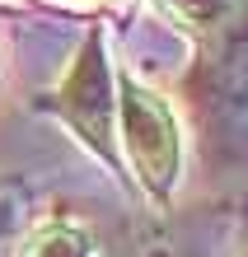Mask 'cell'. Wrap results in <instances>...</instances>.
I'll return each instance as SVG.
<instances>
[{"label":"cell","instance_id":"cell-1","mask_svg":"<svg viewBox=\"0 0 248 257\" xmlns=\"http://www.w3.org/2000/svg\"><path fill=\"white\" fill-rule=\"evenodd\" d=\"M117 108H122V136H127V150H131V164L141 173V183L154 196H164L178 178V126H174V117L136 80H122Z\"/></svg>","mask_w":248,"mask_h":257},{"label":"cell","instance_id":"cell-5","mask_svg":"<svg viewBox=\"0 0 248 257\" xmlns=\"http://www.w3.org/2000/svg\"><path fill=\"white\" fill-rule=\"evenodd\" d=\"M5 224H10V210H5V201H0V234H5Z\"/></svg>","mask_w":248,"mask_h":257},{"label":"cell","instance_id":"cell-4","mask_svg":"<svg viewBox=\"0 0 248 257\" xmlns=\"http://www.w3.org/2000/svg\"><path fill=\"white\" fill-rule=\"evenodd\" d=\"M159 5L188 28H215L225 19V0H159Z\"/></svg>","mask_w":248,"mask_h":257},{"label":"cell","instance_id":"cell-2","mask_svg":"<svg viewBox=\"0 0 248 257\" xmlns=\"http://www.w3.org/2000/svg\"><path fill=\"white\" fill-rule=\"evenodd\" d=\"M56 108L80 131V141H89L99 155H113V89H108V66H103L99 38H89L80 47L70 75L56 89Z\"/></svg>","mask_w":248,"mask_h":257},{"label":"cell","instance_id":"cell-3","mask_svg":"<svg viewBox=\"0 0 248 257\" xmlns=\"http://www.w3.org/2000/svg\"><path fill=\"white\" fill-rule=\"evenodd\" d=\"M19 257H94V248H89V234L75 224H42Z\"/></svg>","mask_w":248,"mask_h":257}]
</instances>
